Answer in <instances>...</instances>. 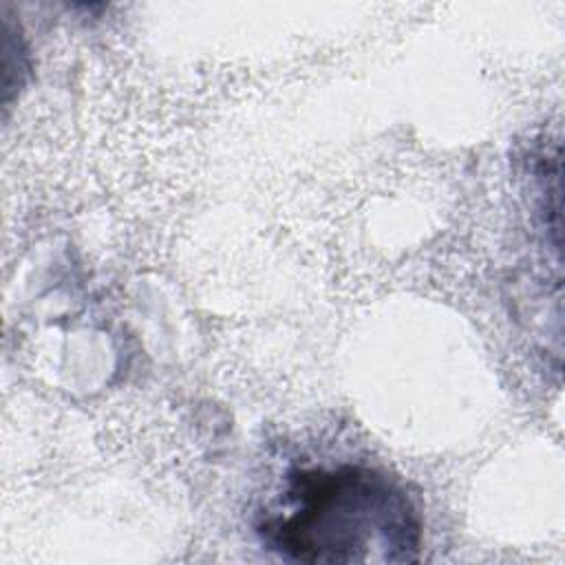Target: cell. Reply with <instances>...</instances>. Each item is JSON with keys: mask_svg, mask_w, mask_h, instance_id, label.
I'll list each match as a JSON object with an SVG mask.
<instances>
[{"mask_svg": "<svg viewBox=\"0 0 565 565\" xmlns=\"http://www.w3.org/2000/svg\"><path fill=\"white\" fill-rule=\"evenodd\" d=\"M265 550L291 563H411L422 519L406 490L362 463L294 468L256 521Z\"/></svg>", "mask_w": 565, "mask_h": 565, "instance_id": "6da1fadb", "label": "cell"}]
</instances>
